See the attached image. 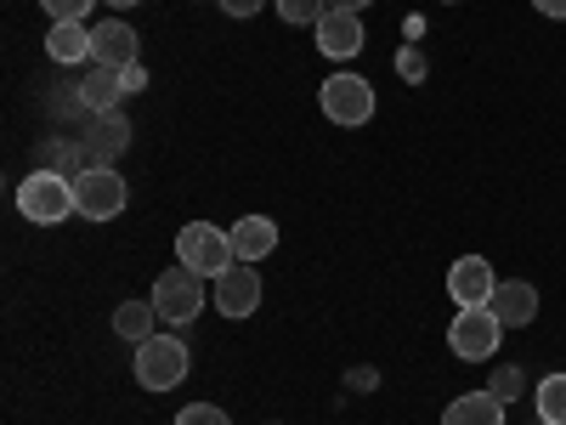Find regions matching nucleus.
<instances>
[{
  "label": "nucleus",
  "mask_w": 566,
  "mask_h": 425,
  "mask_svg": "<svg viewBox=\"0 0 566 425\" xmlns=\"http://www.w3.org/2000/svg\"><path fill=\"white\" fill-rule=\"evenodd\" d=\"M45 58L52 63H91V29L85 23H52L45 29Z\"/></svg>",
  "instance_id": "17"
},
{
  "label": "nucleus",
  "mask_w": 566,
  "mask_h": 425,
  "mask_svg": "<svg viewBox=\"0 0 566 425\" xmlns=\"http://www.w3.org/2000/svg\"><path fill=\"white\" fill-rule=\"evenodd\" d=\"M221 12H227V18H255L261 0H221Z\"/></svg>",
  "instance_id": "24"
},
{
  "label": "nucleus",
  "mask_w": 566,
  "mask_h": 425,
  "mask_svg": "<svg viewBox=\"0 0 566 425\" xmlns=\"http://www.w3.org/2000/svg\"><path fill=\"white\" fill-rule=\"evenodd\" d=\"M103 7H114V12H125V7H136V0H103Z\"/></svg>",
  "instance_id": "28"
},
{
  "label": "nucleus",
  "mask_w": 566,
  "mask_h": 425,
  "mask_svg": "<svg viewBox=\"0 0 566 425\" xmlns=\"http://www.w3.org/2000/svg\"><path fill=\"white\" fill-rule=\"evenodd\" d=\"M125 142H130V125L119 120V108H114V114H91L85 148H91V159H97V165H114V159L125 154Z\"/></svg>",
  "instance_id": "15"
},
{
  "label": "nucleus",
  "mask_w": 566,
  "mask_h": 425,
  "mask_svg": "<svg viewBox=\"0 0 566 425\" xmlns=\"http://www.w3.org/2000/svg\"><path fill=\"white\" fill-rule=\"evenodd\" d=\"M538 425H544V419H538Z\"/></svg>",
  "instance_id": "30"
},
{
  "label": "nucleus",
  "mask_w": 566,
  "mask_h": 425,
  "mask_svg": "<svg viewBox=\"0 0 566 425\" xmlns=\"http://www.w3.org/2000/svg\"><path fill=\"white\" fill-rule=\"evenodd\" d=\"M148 301H154L159 323H193V318L205 312V278L187 272V267H170V272H159V283H154Z\"/></svg>",
  "instance_id": "6"
},
{
  "label": "nucleus",
  "mask_w": 566,
  "mask_h": 425,
  "mask_svg": "<svg viewBox=\"0 0 566 425\" xmlns=\"http://www.w3.org/2000/svg\"><path fill=\"white\" fill-rule=\"evenodd\" d=\"M125 199H130V187H125V176L108 170V165L74 176V205H80L85 221H114V216H125Z\"/></svg>",
  "instance_id": "5"
},
{
  "label": "nucleus",
  "mask_w": 566,
  "mask_h": 425,
  "mask_svg": "<svg viewBox=\"0 0 566 425\" xmlns=\"http://www.w3.org/2000/svg\"><path fill=\"white\" fill-rule=\"evenodd\" d=\"M176 425H232V419H227V408H216V403H187V408L176 414Z\"/></svg>",
  "instance_id": "23"
},
{
  "label": "nucleus",
  "mask_w": 566,
  "mask_h": 425,
  "mask_svg": "<svg viewBox=\"0 0 566 425\" xmlns=\"http://www.w3.org/2000/svg\"><path fill=\"white\" fill-rule=\"evenodd\" d=\"M323 114L335 120V125H352V131L368 125L374 120V85L363 74H352V69L346 74H328L323 80Z\"/></svg>",
  "instance_id": "7"
},
{
  "label": "nucleus",
  "mask_w": 566,
  "mask_h": 425,
  "mask_svg": "<svg viewBox=\"0 0 566 425\" xmlns=\"http://www.w3.org/2000/svg\"><path fill=\"white\" fill-rule=\"evenodd\" d=\"M504 408L510 403H499L493 392H464L442 408V425H504Z\"/></svg>",
  "instance_id": "16"
},
{
  "label": "nucleus",
  "mask_w": 566,
  "mask_h": 425,
  "mask_svg": "<svg viewBox=\"0 0 566 425\" xmlns=\"http://www.w3.org/2000/svg\"><path fill=\"white\" fill-rule=\"evenodd\" d=\"M533 403H538V419L544 425H566V374H544Z\"/></svg>",
  "instance_id": "19"
},
{
  "label": "nucleus",
  "mask_w": 566,
  "mask_h": 425,
  "mask_svg": "<svg viewBox=\"0 0 566 425\" xmlns=\"http://www.w3.org/2000/svg\"><path fill=\"white\" fill-rule=\"evenodd\" d=\"M499 335H504V323H499L493 307H459L453 323H448V346L464 363H488L499 352Z\"/></svg>",
  "instance_id": "4"
},
{
  "label": "nucleus",
  "mask_w": 566,
  "mask_h": 425,
  "mask_svg": "<svg viewBox=\"0 0 566 425\" xmlns=\"http://www.w3.org/2000/svg\"><path fill=\"white\" fill-rule=\"evenodd\" d=\"M227 232H232V250H239V261H266V256L277 250V221H272V216H239Z\"/></svg>",
  "instance_id": "14"
},
{
  "label": "nucleus",
  "mask_w": 566,
  "mask_h": 425,
  "mask_svg": "<svg viewBox=\"0 0 566 425\" xmlns=\"http://www.w3.org/2000/svg\"><path fill=\"white\" fill-rule=\"evenodd\" d=\"M328 12V0H277V18L295 23V29H317Z\"/></svg>",
  "instance_id": "20"
},
{
  "label": "nucleus",
  "mask_w": 566,
  "mask_h": 425,
  "mask_svg": "<svg viewBox=\"0 0 566 425\" xmlns=\"http://www.w3.org/2000/svg\"><path fill=\"white\" fill-rule=\"evenodd\" d=\"M493 312L504 329H527L538 318V290L527 278H499V290H493Z\"/></svg>",
  "instance_id": "12"
},
{
  "label": "nucleus",
  "mask_w": 566,
  "mask_h": 425,
  "mask_svg": "<svg viewBox=\"0 0 566 425\" xmlns=\"http://www.w3.org/2000/svg\"><path fill=\"white\" fill-rule=\"evenodd\" d=\"M493 290H499V278H493L488 256H459L448 267V296L459 307H493Z\"/></svg>",
  "instance_id": "9"
},
{
  "label": "nucleus",
  "mask_w": 566,
  "mask_h": 425,
  "mask_svg": "<svg viewBox=\"0 0 566 425\" xmlns=\"http://www.w3.org/2000/svg\"><path fill=\"white\" fill-rule=\"evenodd\" d=\"M488 392H493L499 403H515V397L527 392V374L515 369V363H504V369H493V381H488Z\"/></svg>",
  "instance_id": "21"
},
{
  "label": "nucleus",
  "mask_w": 566,
  "mask_h": 425,
  "mask_svg": "<svg viewBox=\"0 0 566 425\" xmlns=\"http://www.w3.org/2000/svg\"><path fill=\"white\" fill-rule=\"evenodd\" d=\"M91 63H103V69H130L136 63V29L108 18L91 29Z\"/></svg>",
  "instance_id": "11"
},
{
  "label": "nucleus",
  "mask_w": 566,
  "mask_h": 425,
  "mask_svg": "<svg viewBox=\"0 0 566 425\" xmlns=\"http://www.w3.org/2000/svg\"><path fill=\"white\" fill-rule=\"evenodd\" d=\"M119 97H125V74H119V69L91 63V69L80 74V108H85V114H114Z\"/></svg>",
  "instance_id": "13"
},
{
  "label": "nucleus",
  "mask_w": 566,
  "mask_h": 425,
  "mask_svg": "<svg viewBox=\"0 0 566 425\" xmlns=\"http://www.w3.org/2000/svg\"><path fill=\"white\" fill-rule=\"evenodd\" d=\"M125 74V91H142V85H148V69H142V63H130V69H119Z\"/></svg>",
  "instance_id": "25"
},
{
  "label": "nucleus",
  "mask_w": 566,
  "mask_h": 425,
  "mask_svg": "<svg viewBox=\"0 0 566 425\" xmlns=\"http://www.w3.org/2000/svg\"><path fill=\"white\" fill-rule=\"evenodd\" d=\"M114 335L130 341V346H142L148 335H159V312H154V301H125V307H114Z\"/></svg>",
  "instance_id": "18"
},
{
  "label": "nucleus",
  "mask_w": 566,
  "mask_h": 425,
  "mask_svg": "<svg viewBox=\"0 0 566 425\" xmlns=\"http://www.w3.org/2000/svg\"><path fill=\"white\" fill-rule=\"evenodd\" d=\"M40 7L52 23H85V12L97 7V0H40Z\"/></svg>",
  "instance_id": "22"
},
{
  "label": "nucleus",
  "mask_w": 566,
  "mask_h": 425,
  "mask_svg": "<svg viewBox=\"0 0 566 425\" xmlns=\"http://www.w3.org/2000/svg\"><path fill=\"white\" fill-rule=\"evenodd\" d=\"M187 369H193V357H187L176 335H148L136 346V381L148 392H176L187 381Z\"/></svg>",
  "instance_id": "3"
},
{
  "label": "nucleus",
  "mask_w": 566,
  "mask_h": 425,
  "mask_svg": "<svg viewBox=\"0 0 566 425\" xmlns=\"http://www.w3.org/2000/svg\"><path fill=\"white\" fill-rule=\"evenodd\" d=\"M232 261H239V250H232V232L216 227V221H187L176 232V267L199 272V278H221Z\"/></svg>",
  "instance_id": "1"
},
{
  "label": "nucleus",
  "mask_w": 566,
  "mask_h": 425,
  "mask_svg": "<svg viewBox=\"0 0 566 425\" xmlns=\"http://www.w3.org/2000/svg\"><path fill=\"white\" fill-rule=\"evenodd\" d=\"M328 7H335V12H363L368 0H328Z\"/></svg>",
  "instance_id": "27"
},
{
  "label": "nucleus",
  "mask_w": 566,
  "mask_h": 425,
  "mask_svg": "<svg viewBox=\"0 0 566 425\" xmlns=\"http://www.w3.org/2000/svg\"><path fill=\"white\" fill-rule=\"evenodd\" d=\"M533 7H538L544 18H566V0H533Z\"/></svg>",
  "instance_id": "26"
},
{
  "label": "nucleus",
  "mask_w": 566,
  "mask_h": 425,
  "mask_svg": "<svg viewBox=\"0 0 566 425\" xmlns=\"http://www.w3.org/2000/svg\"><path fill=\"white\" fill-rule=\"evenodd\" d=\"M317 34V52L323 58H335V63H346V58H357L363 52V12H335V7H328L323 12V23L312 29Z\"/></svg>",
  "instance_id": "10"
},
{
  "label": "nucleus",
  "mask_w": 566,
  "mask_h": 425,
  "mask_svg": "<svg viewBox=\"0 0 566 425\" xmlns=\"http://www.w3.org/2000/svg\"><path fill=\"white\" fill-rule=\"evenodd\" d=\"M442 7H459V0H442Z\"/></svg>",
  "instance_id": "29"
},
{
  "label": "nucleus",
  "mask_w": 566,
  "mask_h": 425,
  "mask_svg": "<svg viewBox=\"0 0 566 425\" xmlns=\"http://www.w3.org/2000/svg\"><path fill=\"white\" fill-rule=\"evenodd\" d=\"M216 283V312L221 318H250L255 307H261V267L255 261H232L221 278H210Z\"/></svg>",
  "instance_id": "8"
},
{
  "label": "nucleus",
  "mask_w": 566,
  "mask_h": 425,
  "mask_svg": "<svg viewBox=\"0 0 566 425\" xmlns=\"http://www.w3.org/2000/svg\"><path fill=\"white\" fill-rule=\"evenodd\" d=\"M18 210L34 221V227H57L69 221L80 205H74V176H57V170H29L18 182Z\"/></svg>",
  "instance_id": "2"
}]
</instances>
